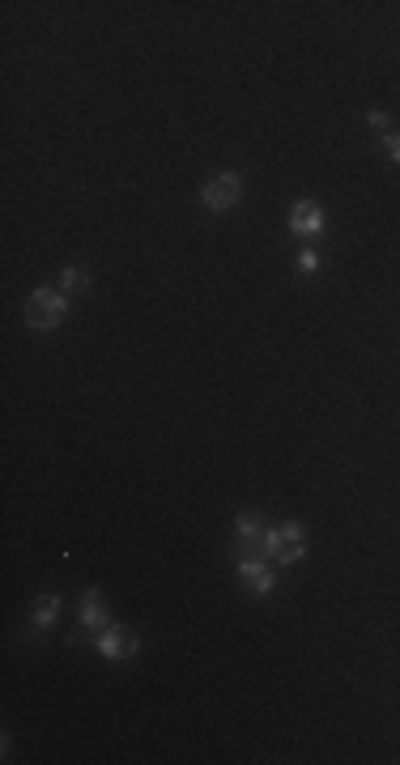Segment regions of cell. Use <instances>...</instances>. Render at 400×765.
I'll list each match as a JSON object with an SVG mask.
<instances>
[{"label": "cell", "instance_id": "cell-3", "mask_svg": "<svg viewBox=\"0 0 400 765\" xmlns=\"http://www.w3.org/2000/svg\"><path fill=\"white\" fill-rule=\"evenodd\" d=\"M200 200H205V209H213V213L235 209L238 200H243V179H238L235 171L213 174L209 183H205V192H200Z\"/></svg>", "mask_w": 400, "mask_h": 765}, {"label": "cell", "instance_id": "cell-5", "mask_svg": "<svg viewBox=\"0 0 400 765\" xmlns=\"http://www.w3.org/2000/svg\"><path fill=\"white\" fill-rule=\"evenodd\" d=\"M137 634L124 630V625H107V630H99V638H94V651L102 655V659H111V664H120V659H132L137 655Z\"/></svg>", "mask_w": 400, "mask_h": 765}, {"label": "cell", "instance_id": "cell-12", "mask_svg": "<svg viewBox=\"0 0 400 765\" xmlns=\"http://www.w3.org/2000/svg\"><path fill=\"white\" fill-rule=\"evenodd\" d=\"M366 124L375 128V132L388 136V111H366Z\"/></svg>", "mask_w": 400, "mask_h": 765}, {"label": "cell", "instance_id": "cell-8", "mask_svg": "<svg viewBox=\"0 0 400 765\" xmlns=\"http://www.w3.org/2000/svg\"><path fill=\"white\" fill-rule=\"evenodd\" d=\"M111 617H107V604H102V592L99 587H86L81 595V630H107Z\"/></svg>", "mask_w": 400, "mask_h": 765}, {"label": "cell", "instance_id": "cell-1", "mask_svg": "<svg viewBox=\"0 0 400 765\" xmlns=\"http://www.w3.org/2000/svg\"><path fill=\"white\" fill-rule=\"evenodd\" d=\"M22 315L35 332H51V328H60L64 315H68V294H64V289H51V285L47 289H35V294L26 298Z\"/></svg>", "mask_w": 400, "mask_h": 765}, {"label": "cell", "instance_id": "cell-4", "mask_svg": "<svg viewBox=\"0 0 400 765\" xmlns=\"http://www.w3.org/2000/svg\"><path fill=\"white\" fill-rule=\"evenodd\" d=\"M264 540H268L264 519L251 515V510H243V515L235 519V553L238 557H264Z\"/></svg>", "mask_w": 400, "mask_h": 765}, {"label": "cell", "instance_id": "cell-9", "mask_svg": "<svg viewBox=\"0 0 400 765\" xmlns=\"http://www.w3.org/2000/svg\"><path fill=\"white\" fill-rule=\"evenodd\" d=\"M60 608H64V595H56V592L38 595V604H35V617H30V634H47L51 625L60 621Z\"/></svg>", "mask_w": 400, "mask_h": 765}, {"label": "cell", "instance_id": "cell-2", "mask_svg": "<svg viewBox=\"0 0 400 765\" xmlns=\"http://www.w3.org/2000/svg\"><path fill=\"white\" fill-rule=\"evenodd\" d=\"M264 557L277 561V566H294V561H302V557H307V528H302V523H281V528H268Z\"/></svg>", "mask_w": 400, "mask_h": 765}, {"label": "cell", "instance_id": "cell-13", "mask_svg": "<svg viewBox=\"0 0 400 765\" xmlns=\"http://www.w3.org/2000/svg\"><path fill=\"white\" fill-rule=\"evenodd\" d=\"M384 153H388L392 162H400V132H388V136H384Z\"/></svg>", "mask_w": 400, "mask_h": 765}, {"label": "cell", "instance_id": "cell-11", "mask_svg": "<svg viewBox=\"0 0 400 765\" xmlns=\"http://www.w3.org/2000/svg\"><path fill=\"white\" fill-rule=\"evenodd\" d=\"M315 268H320V256H315L311 247H302L299 251V272H315Z\"/></svg>", "mask_w": 400, "mask_h": 765}, {"label": "cell", "instance_id": "cell-6", "mask_svg": "<svg viewBox=\"0 0 400 765\" xmlns=\"http://www.w3.org/2000/svg\"><path fill=\"white\" fill-rule=\"evenodd\" d=\"M238 579L247 582L251 595H273L277 574L264 566V557H238Z\"/></svg>", "mask_w": 400, "mask_h": 765}, {"label": "cell", "instance_id": "cell-10", "mask_svg": "<svg viewBox=\"0 0 400 765\" xmlns=\"http://www.w3.org/2000/svg\"><path fill=\"white\" fill-rule=\"evenodd\" d=\"M86 285H89V272L86 268H64L60 272V289H64V294H81Z\"/></svg>", "mask_w": 400, "mask_h": 765}, {"label": "cell", "instance_id": "cell-7", "mask_svg": "<svg viewBox=\"0 0 400 765\" xmlns=\"http://www.w3.org/2000/svg\"><path fill=\"white\" fill-rule=\"evenodd\" d=\"M289 230L294 235H324V209L315 204V200H294V209H289Z\"/></svg>", "mask_w": 400, "mask_h": 765}]
</instances>
